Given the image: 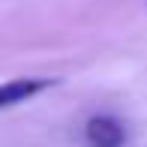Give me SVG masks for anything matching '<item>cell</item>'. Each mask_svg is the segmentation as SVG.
Segmentation results:
<instances>
[{"label": "cell", "mask_w": 147, "mask_h": 147, "mask_svg": "<svg viewBox=\"0 0 147 147\" xmlns=\"http://www.w3.org/2000/svg\"><path fill=\"white\" fill-rule=\"evenodd\" d=\"M54 84H57V78H12V81H3L0 84V111L27 102V99L45 93Z\"/></svg>", "instance_id": "cell-1"}, {"label": "cell", "mask_w": 147, "mask_h": 147, "mask_svg": "<svg viewBox=\"0 0 147 147\" xmlns=\"http://www.w3.org/2000/svg\"><path fill=\"white\" fill-rule=\"evenodd\" d=\"M84 138H87L90 147H123L126 141V129L117 117H108V114H96L87 120L84 126Z\"/></svg>", "instance_id": "cell-2"}]
</instances>
